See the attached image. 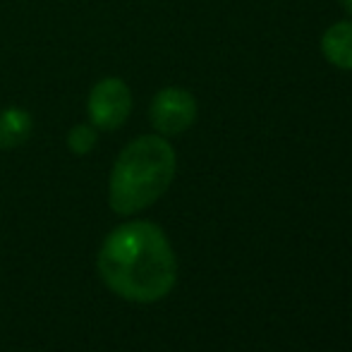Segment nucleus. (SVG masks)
<instances>
[{"label": "nucleus", "instance_id": "obj_6", "mask_svg": "<svg viewBox=\"0 0 352 352\" xmlns=\"http://www.w3.org/2000/svg\"><path fill=\"white\" fill-rule=\"evenodd\" d=\"M32 135V116L22 108H8L0 113V146L14 148Z\"/></svg>", "mask_w": 352, "mask_h": 352}, {"label": "nucleus", "instance_id": "obj_7", "mask_svg": "<svg viewBox=\"0 0 352 352\" xmlns=\"http://www.w3.org/2000/svg\"><path fill=\"white\" fill-rule=\"evenodd\" d=\"M96 142H98V132L91 122H89V125H74L72 130L67 132V148H70L74 156H87V153H91Z\"/></svg>", "mask_w": 352, "mask_h": 352}, {"label": "nucleus", "instance_id": "obj_2", "mask_svg": "<svg viewBox=\"0 0 352 352\" xmlns=\"http://www.w3.org/2000/svg\"><path fill=\"white\" fill-rule=\"evenodd\" d=\"M175 170V148L166 137H137L122 148L111 170V182H108L111 209L120 216H132L151 206L168 192Z\"/></svg>", "mask_w": 352, "mask_h": 352}, {"label": "nucleus", "instance_id": "obj_5", "mask_svg": "<svg viewBox=\"0 0 352 352\" xmlns=\"http://www.w3.org/2000/svg\"><path fill=\"white\" fill-rule=\"evenodd\" d=\"M321 53L331 65L352 70V22H338L326 29L321 38Z\"/></svg>", "mask_w": 352, "mask_h": 352}, {"label": "nucleus", "instance_id": "obj_4", "mask_svg": "<svg viewBox=\"0 0 352 352\" xmlns=\"http://www.w3.org/2000/svg\"><path fill=\"white\" fill-rule=\"evenodd\" d=\"M151 125L161 137H175L190 130L197 120V101L187 89L166 87L153 96L148 108Z\"/></svg>", "mask_w": 352, "mask_h": 352}, {"label": "nucleus", "instance_id": "obj_3", "mask_svg": "<svg viewBox=\"0 0 352 352\" xmlns=\"http://www.w3.org/2000/svg\"><path fill=\"white\" fill-rule=\"evenodd\" d=\"M89 120L96 130H118L132 113V91L120 77H106L96 82L87 101Z\"/></svg>", "mask_w": 352, "mask_h": 352}, {"label": "nucleus", "instance_id": "obj_1", "mask_svg": "<svg viewBox=\"0 0 352 352\" xmlns=\"http://www.w3.org/2000/svg\"><path fill=\"white\" fill-rule=\"evenodd\" d=\"M98 271L113 292L130 302L151 305L175 287L177 259L156 223L132 221L103 240Z\"/></svg>", "mask_w": 352, "mask_h": 352}, {"label": "nucleus", "instance_id": "obj_8", "mask_svg": "<svg viewBox=\"0 0 352 352\" xmlns=\"http://www.w3.org/2000/svg\"><path fill=\"white\" fill-rule=\"evenodd\" d=\"M340 5H343V8L352 14V0H340Z\"/></svg>", "mask_w": 352, "mask_h": 352}]
</instances>
